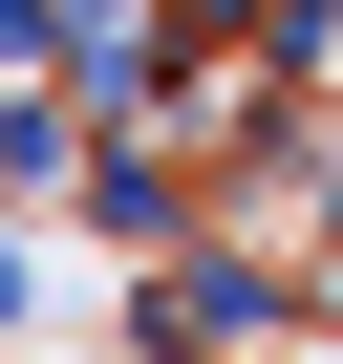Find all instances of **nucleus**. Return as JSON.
<instances>
[{
	"label": "nucleus",
	"instance_id": "nucleus-1",
	"mask_svg": "<svg viewBox=\"0 0 343 364\" xmlns=\"http://www.w3.org/2000/svg\"><path fill=\"white\" fill-rule=\"evenodd\" d=\"M22 300H43V257H22V236H0V321H22Z\"/></svg>",
	"mask_w": 343,
	"mask_h": 364
}]
</instances>
